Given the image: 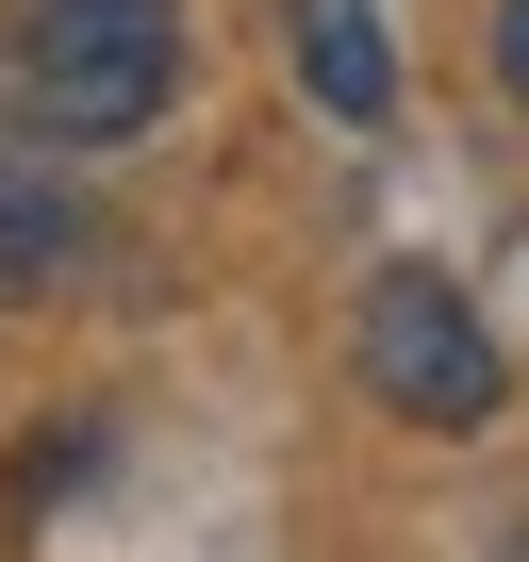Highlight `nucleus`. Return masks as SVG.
Returning <instances> with one entry per match:
<instances>
[{
    "instance_id": "nucleus-1",
    "label": "nucleus",
    "mask_w": 529,
    "mask_h": 562,
    "mask_svg": "<svg viewBox=\"0 0 529 562\" xmlns=\"http://www.w3.org/2000/svg\"><path fill=\"white\" fill-rule=\"evenodd\" d=\"M166 83H182V18H166V0H18V116L50 149L149 133Z\"/></svg>"
},
{
    "instance_id": "nucleus-2",
    "label": "nucleus",
    "mask_w": 529,
    "mask_h": 562,
    "mask_svg": "<svg viewBox=\"0 0 529 562\" xmlns=\"http://www.w3.org/2000/svg\"><path fill=\"white\" fill-rule=\"evenodd\" d=\"M364 381L414 430H480L513 397V364H496V331H480V299H463L447 265H381L364 281Z\"/></svg>"
},
{
    "instance_id": "nucleus-3",
    "label": "nucleus",
    "mask_w": 529,
    "mask_h": 562,
    "mask_svg": "<svg viewBox=\"0 0 529 562\" xmlns=\"http://www.w3.org/2000/svg\"><path fill=\"white\" fill-rule=\"evenodd\" d=\"M299 83H315L348 133H381V116H397V50H381L364 0H299Z\"/></svg>"
},
{
    "instance_id": "nucleus-4",
    "label": "nucleus",
    "mask_w": 529,
    "mask_h": 562,
    "mask_svg": "<svg viewBox=\"0 0 529 562\" xmlns=\"http://www.w3.org/2000/svg\"><path fill=\"white\" fill-rule=\"evenodd\" d=\"M50 265H67V199H50L18 149H0V299H34Z\"/></svg>"
},
{
    "instance_id": "nucleus-5",
    "label": "nucleus",
    "mask_w": 529,
    "mask_h": 562,
    "mask_svg": "<svg viewBox=\"0 0 529 562\" xmlns=\"http://www.w3.org/2000/svg\"><path fill=\"white\" fill-rule=\"evenodd\" d=\"M496 83L529 100V0H513V18H496Z\"/></svg>"
},
{
    "instance_id": "nucleus-6",
    "label": "nucleus",
    "mask_w": 529,
    "mask_h": 562,
    "mask_svg": "<svg viewBox=\"0 0 529 562\" xmlns=\"http://www.w3.org/2000/svg\"><path fill=\"white\" fill-rule=\"evenodd\" d=\"M496 562H529V529H513V546H496Z\"/></svg>"
}]
</instances>
